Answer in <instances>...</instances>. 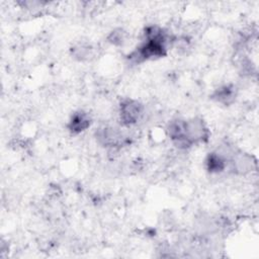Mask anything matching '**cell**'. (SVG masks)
Masks as SVG:
<instances>
[{"mask_svg": "<svg viewBox=\"0 0 259 259\" xmlns=\"http://www.w3.org/2000/svg\"><path fill=\"white\" fill-rule=\"evenodd\" d=\"M146 36L147 39L145 42L128 56L130 60L133 62L141 63L149 59L160 58L166 55L167 37L161 28L156 26L147 28Z\"/></svg>", "mask_w": 259, "mask_h": 259, "instance_id": "6da1fadb", "label": "cell"}, {"mask_svg": "<svg viewBox=\"0 0 259 259\" xmlns=\"http://www.w3.org/2000/svg\"><path fill=\"white\" fill-rule=\"evenodd\" d=\"M143 111V105L133 99H126L120 104V120L124 125L135 124Z\"/></svg>", "mask_w": 259, "mask_h": 259, "instance_id": "7a4b0ae2", "label": "cell"}, {"mask_svg": "<svg viewBox=\"0 0 259 259\" xmlns=\"http://www.w3.org/2000/svg\"><path fill=\"white\" fill-rule=\"evenodd\" d=\"M97 139L101 144L110 147L120 146L124 142V138L121 133L112 127L100 128L97 132Z\"/></svg>", "mask_w": 259, "mask_h": 259, "instance_id": "3957f363", "label": "cell"}, {"mask_svg": "<svg viewBox=\"0 0 259 259\" xmlns=\"http://www.w3.org/2000/svg\"><path fill=\"white\" fill-rule=\"evenodd\" d=\"M91 119L89 114L82 110H79L71 116L70 121L68 123V128L72 134H79L88 128Z\"/></svg>", "mask_w": 259, "mask_h": 259, "instance_id": "277c9868", "label": "cell"}, {"mask_svg": "<svg viewBox=\"0 0 259 259\" xmlns=\"http://www.w3.org/2000/svg\"><path fill=\"white\" fill-rule=\"evenodd\" d=\"M206 167L210 173H219L226 168V161L221 155L211 153L207 156Z\"/></svg>", "mask_w": 259, "mask_h": 259, "instance_id": "5b68a950", "label": "cell"}, {"mask_svg": "<svg viewBox=\"0 0 259 259\" xmlns=\"http://www.w3.org/2000/svg\"><path fill=\"white\" fill-rule=\"evenodd\" d=\"M213 98H215L218 101L225 103V104L231 103L235 98L234 87L228 85V86H224V87L220 88L219 90L215 91Z\"/></svg>", "mask_w": 259, "mask_h": 259, "instance_id": "8992f818", "label": "cell"}, {"mask_svg": "<svg viewBox=\"0 0 259 259\" xmlns=\"http://www.w3.org/2000/svg\"><path fill=\"white\" fill-rule=\"evenodd\" d=\"M234 169L240 173H245L248 172L252 169V161L251 157L247 155H239L237 158L234 160Z\"/></svg>", "mask_w": 259, "mask_h": 259, "instance_id": "52a82bcc", "label": "cell"}, {"mask_svg": "<svg viewBox=\"0 0 259 259\" xmlns=\"http://www.w3.org/2000/svg\"><path fill=\"white\" fill-rule=\"evenodd\" d=\"M109 41L113 45H120L123 41V32L121 30L119 31H112V33L109 36Z\"/></svg>", "mask_w": 259, "mask_h": 259, "instance_id": "ba28073f", "label": "cell"}]
</instances>
